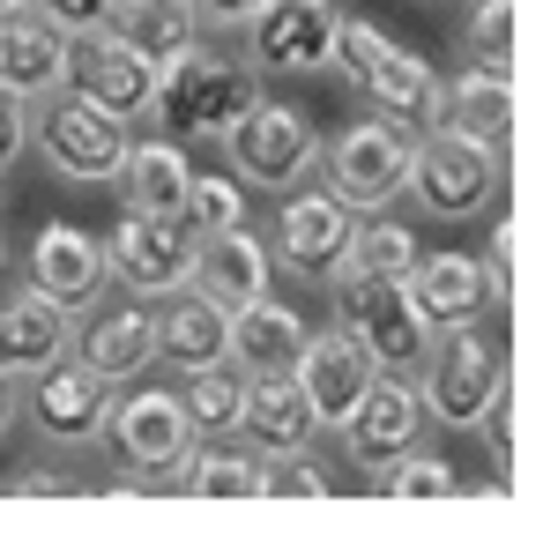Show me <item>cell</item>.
<instances>
[{
    "label": "cell",
    "instance_id": "5b68a950",
    "mask_svg": "<svg viewBox=\"0 0 558 543\" xmlns=\"http://www.w3.org/2000/svg\"><path fill=\"white\" fill-rule=\"evenodd\" d=\"M216 142L231 157V179L239 186H268V194H291L305 171L320 165V126H313V112L276 105V97H254Z\"/></svg>",
    "mask_w": 558,
    "mask_h": 543
},
{
    "label": "cell",
    "instance_id": "60d3db41",
    "mask_svg": "<svg viewBox=\"0 0 558 543\" xmlns=\"http://www.w3.org/2000/svg\"><path fill=\"white\" fill-rule=\"evenodd\" d=\"M8 8H31V0H0V15H8Z\"/></svg>",
    "mask_w": 558,
    "mask_h": 543
},
{
    "label": "cell",
    "instance_id": "f546056e",
    "mask_svg": "<svg viewBox=\"0 0 558 543\" xmlns=\"http://www.w3.org/2000/svg\"><path fill=\"white\" fill-rule=\"evenodd\" d=\"M410 261H417L410 224H395V216H380V209H373V224L350 231V253H343L350 276H410Z\"/></svg>",
    "mask_w": 558,
    "mask_h": 543
},
{
    "label": "cell",
    "instance_id": "484cf974",
    "mask_svg": "<svg viewBox=\"0 0 558 543\" xmlns=\"http://www.w3.org/2000/svg\"><path fill=\"white\" fill-rule=\"evenodd\" d=\"M432 126H454V134H470V142H484V149H507V134H514V75L470 60L454 83H439Z\"/></svg>",
    "mask_w": 558,
    "mask_h": 543
},
{
    "label": "cell",
    "instance_id": "d6986e66",
    "mask_svg": "<svg viewBox=\"0 0 558 543\" xmlns=\"http://www.w3.org/2000/svg\"><path fill=\"white\" fill-rule=\"evenodd\" d=\"M268 276H276V261H268V239H260L254 224H223V231H202L194 239V291L216 298L223 313H239L246 298L268 291Z\"/></svg>",
    "mask_w": 558,
    "mask_h": 543
},
{
    "label": "cell",
    "instance_id": "7402d4cb",
    "mask_svg": "<svg viewBox=\"0 0 558 543\" xmlns=\"http://www.w3.org/2000/svg\"><path fill=\"white\" fill-rule=\"evenodd\" d=\"M120 209L157 216V224H186V186H194V165H186V142L157 134V142H128L120 157Z\"/></svg>",
    "mask_w": 558,
    "mask_h": 543
},
{
    "label": "cell",
    "instance_id": "e0dca14e",
    "mask_svg": "<svg viewBox=\"0 0 558 543\" xmlns=\"http://www.w3.org/2000/svg\"><path fill=\"white\" fill-rule=\"evenodd\" d=\"M105 432L120 439V461L128 469H179V455L194 447L186 402H179L172 387H142V379L128 387V402H112V424Z\"/></svg>",
    "mask_w": 558,
    "mask_h": 543
},
{
    "label": "cell",
    "instance_id": "e575fe53",
    "mask_svg": "<svg viewBox=\"0 0 558 543\" xmlns=\"http://www.w3.org/2000/svg\"><path fill=\"white\" fill-rule=\"evenodd\" d=\"M223 224H246V186L223 171V179H202L194 171V186H186V231L202 239V231H223Z\"/></svg>",
    "mask_w": 558,
    "mask_h": 543
},
{
    "label": "cell",
    "instance_id": "8992f818",
    "mask_svg": "<svg viewBox=\"0 0 558 543\" xmlns=\"http://www.w3.org/2000/svg\"><path fill=\"white\" fill-rule=\"evenodd\" d=\"M134 120L120 112H105V105H89L83 89H52L31 105V142H38V157L60 179H75V186H97V179H112L120 157H128V134Z\"/></svg>",
    "mask_w": 558,
    "mask_h": 543
},
{
    "label": "cell",
    "instance_id": "ffe728a7",
    "mask_svg": "<svg viewBox=\"0 0 558 543\" xmlns=\"http://www.w3.org/2000/svg\"><path fill=\"white\" fill-rule=\"evenodd\" d=\"M410 298H417V313H425V328H470V321H484L499 298H492V276H484V261H470V253H417L410 261Z\"/></svg>",
    "mask_w": 558,
    "mask_h": 543
},
{
    "label": "cell",
    "instance_id": "8fae6325",
    "mask_svg": "<svg viewBox=\"0 0 558 543\" xmlns=\"http://www.w3.org/2000/svg\"><path fill=\"white\" fill-rule=\"evenodd\" d=\"M425 424L432 418H425V395H417V373H373L343 418V447L357 469H387L395 455H410L425 439Z\"/></svg>",
    "mask_w": 558,
    "mask_h": 543
},
{
    "label": "cell",
    "instance_id": "b9f144b4",
    "mask_svg": "<svg viewBox=\"0 0 558 543\" xmlns=\"http://www.w3.org/2000/svg\"><path fill=\"white\" fill-rule=\"evenodd\" d=\"M0 276H8V246H0Z\"/></svg>",
    "mask_w": 558,
    "mask_h": 543
},
{
    "label": "cell",
    "instance_id": "9c48e42d",
    "mask_svg": "<svg viewBox=\"0 0 558 543\" xmlns=\"http://www.w3.org/2000/svg\"><path fill=\"white\" fill-rule=\"evenodd\" d=\"M350 231H357V216H350L328 186H291L283 209H276V231H268V261L291 268V276L328 283V276L343 268V253H350Z\"/></svg>",
    "mask_w": 558,
    "mask_h": 543
},
{
    "label": "cell",
    "instance_id": "603a6c76",
    "mask_svg": "<svg viewBox=\"0 0 558 543\" xmlns=\"http://www.w3.org/2000/svg\"><path fill=\"white\" fill-rule=\"evenodd\" d=\"M313 410H305V387L291 379V365L276 373H246L239 379V439L276 455V447H313Z\"/></svg>",
    "mask_w": 558,
    "mask_h": 543
},
{
    "label": "cell",
    "instance_id": "f35d334b",
    "mask_svg": "<svg viewBox=\"0 0 558 543\" xmlns=\"http://www.w3.org/2000/svg\"><path fill=\"white\" fill-rule=\"evenodd\" d=\"M8 492H15V499H45V492L60 499V492H68V476H45V469H23V476H15Z\"/></svg>",
    "mask_w": 558,
    "mask_h": 543
},
{
    "label": "cell",
    "instance_id": "6da1fadb",
    "mask_svg": "<svg viewBox=\"0 0 558 543\" xmlns=\"http://www.w3.org/2000/svg\"><path fill=\"white\" fill-rule=\"evenodd\" d=\"M254 97H260V83H254L246 60H231V52H216V45L194 38L186 52H172V60L157 68L149 120L165 126L172 142H216V134L239 120Z\"/></svg>",
    "mask_w": 558,
    "mask_h": 543
},
{
    "label": "cell",
    "instance_id": "f1b7e54d",
    "mask_svg": "<svg viewBox=\"0 0 558 543\" xmlns=\"http://www.w3.org/2000/svg\"><path fill=\"white\" fill-rule=\"evenodd\" d=\"M172 492L186 499H260V455L254 447H231V439H194L172 469Z\"/></svg>",
    "mask_w": 558,
    "mask_h": 543
},
{
    "label": "cell",
    "instance_id": "4316f807",
    "mask_svg": "<svg viewBox=\"0 0 558 543\" xmlns=\"http://www.w3.org/2000/svg\"><path fill=\"white\" fill-rule=\"evenodd\" d=\"M299 342H305V321H299V305L291 298H246L239 313H231V365L239 373H276V365H291L299 358Z\"/></svg>",
    "mask_w": 558,
    "mask_h": 543
},
{
    "label": "cell",
    "instance_id": "277c9868",
    "mask_svg": "<svg viewBox=\"0 0 558 543\" xmlns=\"http://www.w3.org/2000/svg\"><path fill=\"white\" fill-rule=\"evenodd\" d=\"M417 395H425L432 424H454V432H476L492 418V402H507V350L476 328H439L432 350L417 358Z\"/></svg>",
    "mask_w": 558,
    "mask_h": 543
},
{
    "label": "cell",
    "instance_id": "4fadbf2b",
    "mask_svg": "<svg viewBox=\"0 0 558 543\" xmlns=\"http://www.w3.org/2000/svg\"><path fill=\"white\" fill-rule=\"evenodd\" d=\"M31 424L52 447H97L112 424V379L89 373L83 358H52L31 373Z\"/></svg>",
    "mask_w": 558,
    "mask_h": 543
},
{
    "label": "cell",
    "instance_id": "5bb4252c",
    "mask_svg": "<svg viewBox=\"0 0 558 543\" xmlns=\"http://www.w3.org/2000/svg\"><path fill=\"white\" fill-rule=\"evenodd\" d=\"M380 373L373 358H365V342L336 321V328H305V342H299V358H291V379L305 387V410H313V424L320 432H343V418H350V402L365 395V379Z\"/></svg>",
    "mask_w": 558,
    "mask_h": 543
},
{
    "label": "cell",
    "instance_id": "ab89813d",
    "mask_svg": "<svg viewBox=\"0 0 558 543\" xmlns=\"http://www.w3.org/2000/svg\"><path fill=\"white\" fill-rule=\"evenodd\" d=\"M8 424H15V379L0 373V439H8Z\"/></svg>",
    "mask_w": 558,
    "mask_h": 543
},
{
    "label": "cell",
    "instance_id": "44dd1931",
    "mask_svg": "<svg viewBox=\"0 0 558 543\" xmlns=\"http://www.w3.org/2000/svg\"><path fill=\"white\" fill-rule=\"evenodd\" d=\"M68 342H75V358H83L89 373H105L112 387H134V379L157 365V313L149 305H105Z\"/></svg>",
    "mask_w": 558,
    "mask_h": 543
},
{
    "label": "cell",
    "instance_id": "d4e9b609",
    "mask_svg": "<svg viewBox=\"0 0 558 543\" xmlns=\"http://www.w3.org/2000/svg\"><path fill=\"white\" fill-rule=\"evenodd\" d=\"M231 350V313L202 298L194 283L172 291V305L157 313V365H172V373H209V365H231L223 358Z\"/></svg>",
    "mask_w": 558,
    "mask_h": 543
},
{
    "label": "cell",
    "instance_id": "30bf717a",
    "mask_svg": "<svg viewBox=\"0 0 558 543\" xmlns=\"http://www.w3.org/2000/svg\"><path fill=\"white\" fill-rule=\"evenodd\" d=\"M105 268H112V283L134 291V298H172V291H186V276H194V231L120 209L112 239H105Z\"/></svg>",
    "mask_w": 558,
    "mask_h": 543
},
{
    "label": "cell",
    "instance_id": "9a60e30c",
    "mask_svg": "<svg viewBox=\"0 0 558 543\" xmlns=\"http://www.w3.org/2000/svg\"><path fill=\"white\" fill-rule=\"evenodd\" d=\"M23 283L52 305H68V313H89L105 283H112V268H105V239L83 231V224H45L31 253H23Z\"/></svg>",
    "mask_w": 558,
    "mask_h": 543
},
{
    "label": "cell",
    "instance_id": "ba28073f",
    "mask_svg": "<svg viewBox=\"0 0 558 543\" xmlns=\"http://www.w3.org/2000/svg\"><path fill=\"white\" fill-rule=\"evenodd\" d=\"M320 171H328V194H336L350 216L387 209V202H402V186H410V126L350 120L336 142H320Z\"/></svg>",
    "mask_w": 558,
    "mask_h": 543
},
{
    "label": "cell",
    "instance_id": "74e56055",
    "mask_svg": "<svg viewBox=\"0 0 558 543\" xmlns=\"http://www.w3.org/2000/svg\"><path fill=\"white\" fill-rule=\"evenodd\" d=\"M254 8H260V0H194V15H202V23H223V31H231V23H246Z\"/></svg>",
    "mask_w": 558,
    "mask_h": 543
},
{
    "label": "cell",
    "instance_id": "1f68e13d",
    "mask_svg": "<svg viewBox=\"0 0 558 543\" xmlns=\"http://www.w3.org/2000/svg\"><path fill=\"white\" fill-rule=\"evenodd\" d=\"M380 492L387 499H462V469L425 455V447H410V455H395L380 469Z\"/></svg>",
    "mask_w": 558,
    "mask_h": 543
},
{
    "label": "cell",
    "instance_id": "3957f363",
    "mask_svg": "<svg viewBox=\"0 0 558 543\" xmlns=\"http://www.w3.org/2000/svg\"><path fill=\"white\" fill-rule=\"evenodd\" d=\"M507 186V149H484L454 126H417L410 134V202L439 224H462V216H484Z\"/></svg>",
    "mask_w": 558,
    "mask_h": 543
},
{
    "label": "cell",
    "instance_id": "52a82bcc",
    "mask_svg": "<svg viewBox=\"0 0 558 543\" xmlns=\"http://www.w3.org/2000/svg\"><path fill=\"white\" fill-rule=\"evenodd\" d=\"M328 283H336V321L365 342V358L380 373H417V358L432 350V328L410 283L402 276H350V268H336Z\"/></svg>",
    "mask_w": 558,
    "mask_h": 543
},
{
    "label": "cell",
    "instance_id": "83f0119b",
    "mask_svg": "<svg viewBox=\"0 0 558 543\" xmlns=\"http://www.w3.org/2000/svg\"><path fill=\"white\" fill-rule=\"evenodd\" d=\"M105 31L112 38H128L142 60H172L186 45L202 38V15H194V0H112V15H105Z\"/></svg>",
    "mask_w": 558,
    "mask_h": 543
},
{
    "label": "cell",
    "instance_id": "cb8c5ba5",
    "mask_svg": "<svg viewBox=\"0 0 558 543\" xmlns=\"http://www.w3.org/2000/svg\"><path fill=\"white\" fill-rule=\"evenodd\" d=\"M68 335H75V313L38 298L31 283L15 298H0V373L8 379H31L38 365L68 358Z\"/></svg>",
    "mask_w": 558,
    "mask_h": 543
},
{
    "label": "cell",
    "instance_id": "4dcf8cb0",
    "mask_svg": "<svg viewBox=\"0 0 558 543\" xmlns=\"http://www.w3.org/2000/svg\"><path fill=\"white\" fill-rule=\"evenodd\" d=\"M179 402H186V418H194V439H231V432H239V373H231V365L186 373Z\"/></svg>",
    "mask_w": 558,
    "mask_h": 543
},
{
    "label": "cell",
    "instance_id": "d6a6232c",
    "mask_svg": "<svg viewBox=\"0 0 558 543\" xmlns=\"http://www.w3.org/2000/svg\"><path fill=\"white\" fill-rule=\"evenodd\" d=\"M328 492H336V469L313 461L305 447L260 455V499H328Z\"/></svg>",
    "mask_w": 558,
    "mask_h": 543
},
{
    "label": "cell",
    "instance_id": "7c38bea8",
    "mask_svg": "<svg viewBox=\"0 0 558 543\" xmlns=\"http://www.w3.org/2000/svg\"><path fill=\"white\" fill-rule=\"evenodd\" d=\"M336 45V0H260L246 15V68L268 75H313Z\"/></svg>",
    "mask_w": 558,
    "mask_h": 543
},
{
    "label": "cell",
    "instance_id": "7a4b0ae2",
    "mask_svg": "<svg viewBox=\"0 0 558 543\" xmlns=\"http://www.w3.org/2000/svg\"><path fill=\"white\" fill-rule=\"evenodd\" d=\"M328 68H343L350 83L365 89V105L395 126H432L439 112V75H432L425 60L410 52V45H395L380 23H365V15H336V45H328Z\"/></svg>",
    "mask_w": 558,
    "mask_h": 543
},
{
    "label": "cell",
    "instance_id": "8d00e7d4",
    "mask_svg": "<svg viewBox=\"0 0 558 543\" xmlns=\"http://www.w3.org/2000/svg\"><path fill=\"white\" fill-rule=\"evenodd\" d=\"M31 149V97H15V89H0V171L15 165Z\"/></svg>",
    "mask_w": 558,
    "mask_h": 543
},
{
    "label": "cell",
    "instance_id": "ac0fdd59",
    "mask_svg": "<svg viewBox=\"0 0 558 543\" xmlns=\"http://www.w3.org/2000/svg\"><path fill=\"white\" fill-rule=\"evenodd\" d=\"M68 60H75V38L60 23H45L38 8H8L0 15V89L38 105L52 89H68Z\"/></svg>",
    "mask_w": 558,
    "mask_h": 543
},
{
    "label": "cell",
    "instance_id": "2e32d148",
    "mask_svg": "<svg viewBox=\"0 0 558 543\" xmlns=\"http://www.w3.org/2000/svg\"><path fill=\"white\" fill-rule=\"evenodd\" d=\"M68 89H83L89 105L120 112V120H142L149 97H157V60H142L128 38L112 31H89L75 38V60H68Z\"/></svg>",
    "mask_w": 558,
    "mask_h": 543
},
{
    "label": "cell",
    "instance_id": "d590c367",
    "mask_svg": "<svg viewBox=\"0 0 558 543\" xmlns=\"http://www.w3.org/2000/svg\"><path fill=\"white\" fill-rule=\"evenodd\" d=\"M45 23H60L68 38H89V31H105V15H112V0H31Z\"/></svg>",
    "mask_w": 558,
    "mask_h": 543
},
{
    "label": "cell",
    "instance_id": "836d02e7",
    "mask_svg": "<svg viewBox=\"0 0 558 543\" xmlns=\"http://www.w3.org/2000/svg\"><path fill=\"white\" fill-rule=\"evenodd\" d=\"M462 45H470L476 68L514 75V0H476L470 23H462Z\"/></svg>",
    "mask_w": 558,
    "mask_h": 543
}]
</instances>
